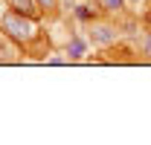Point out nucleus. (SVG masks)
<instances>
[{"label":"nucleus","mask_w":151,"mask_h":145,"mask_svg":"<svg viewBox=\"0 0 151 145\" xmlns=\"http://www.w3.org/2000/svg\"><path fill=\"white\" fill-rule=\"evenodd\" d=\"M0 32L9 35L20 50H29L41 41V26H38V18H29V15H20L15 9L3 6L0 0Z\"/></svg>","instance_id":"f257e3e1"},{"label":"nucleus","mask_w":151,"mask_h":145,"mask_svg":"<svg viewBox=\"0 0 151 145\" xmlns=\"http://www.w3.org/2000/svg\"><path fill=\"white\" fill-rule=\"evenodd\" d=\"M119 23H113L111 18L108 20H93V23H87V41L93 44V47H99V50H108V47H113V44H119Z\"/></svg>","instance_id":"f03ea898"},{"label":"nucleus","mask_w":151,"mask_h":145,"mask_svg":"<svg viewBox=\"0 0 151 145\" xmlns=\"http://www.w3.org/2000/svg\"><path fill=\"white\" fill-rule=\"evenodd\" d=\"M105 15L102 12V6H99V0H81V3H76L73 6V18L78 23H93Z\"/></svg>","instance_id":"7ed1b4c3"},{"label":"nucleus","mask_w":151,"mask_h":145,"mask_svg":"<svg viewBox=\"0 0 151 145\" xmlns=\"http://www.w3.org/2000/svg\"><path fill=\"white\" fill-rule=\"evenodd\" d=\"M87 47H90V41L81 35H70V41H67V58L70 61H81L84 55H87Z\"/></svg>","instance_id":"20e7f679"},{"label":"nucleus","mask_w":151,"mask_h":145,"mask_svg":"<svg viewBox=\"0 0 151 145\" xmlns=\"http://www.w3.org/2000/svg\"><path fill=\"white\" fill-rule=\"evenodd\" d=\"M3 6L15 9L20 15H29V18H41V15H44L41 6H38V0H3Z\"/></svg>","instance_id":"39448f33"},{"label":"nucleus","mask_w":151,"mask_h":145,"mask_svg":"<svg viewBox=\"0 0 151 145\" xmlns=\"http://www.w3.org/2000/svg\"><path fill=\"white\" fill-rule=\"evenodd\" d=\"M18 55H20V47L9 35L0 32V64H12V61H18Z\"/></svg>","instance_id":"423d86ee"},{"label":"nucleus","mask_w":151,"mask_h":145,"mask_svg":"<svg viewBox=\"0 0 151 145\" xmlns=\"http://www.w3.org/2000/svg\"><path fill=\"white\" fill-rule=\"evenodd\" d=\"M99 6H102L105 18H119L125 12V0H99Z\"/></svg>","instance_id":"0eeeda50"},{"label":"nucleus","mask_w":151,"mask_h":145,"mask_svg":"<svg viewBox=\"0 0 151 145\" xmlns=\"http://www.w3.org/2000/svg\"><path fill=\"white\" fill-rule=\"evenodd\" d=\"M58 3H61V0H38V6H41L44 15H55V12H58Z\"/></svg>","instance_id":"6e6552de"},{"label":"nucleus","mask_w":151,"mask_h":145,"mask_svg":"<svg viewBox=\"0 0 151 145\" xmlns=\"http://www.w3.org/2000/svg\"><path fill=\"white\" fill-rule=\"evenodd\" d=\"M142 55H145V61L151 64V29L142 35Z\"/></svg>","instance_id":"1a4fd4ad"},{"label":"nucleus","mask_w":151,"mask_h":145,"mask_svg":"<svg viewBox=\"0 0 151 145\" xmlns=\"http://www.w3.org/2000/svg\"><path fill=\"white\" fill-rule=\"evenodd\" d=\"M44 61H47V64H55V67H61V64H70V58H64V55H47Z\"/></svg>","instance_id":"9d476101"},{"label":"nucleus","mask_w":151,"mask_h":145,"mask_svg":"<svg viewBox=\"0 0 151 145\" xmlns=\"http://www.w3.org/2000/svg\"><path fill=\"white\" fill-rule=\"evenodd\" d=\"M128 6H139V3H145V0H125Z\"/></svg>","instance_id":"9b49d317"}]
</instances>
